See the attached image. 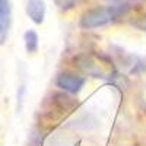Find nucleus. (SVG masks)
Wrapping results in <instances>:
<instances>
[{"label":"nucleus","mask_w":146,"mask_h":146,"mask_svg":"<svg viewBox=\"0 0 146 146\" xmlns=\"http://www.w3.org/2000/svg\"><path fill=\"white\" fill-rule=\"evenodd\" d=\"M129 12L127 5H107L88 9L80 18V27L85 29H94L98 27L108 25L117 19L123 18Z\"/></svg>","instance_id":"f257e3e1"},{"label":"nucleus","mask_w":146,"mask_h":146,"mask_svg":"<svg viewBox=\"0 0 146 146\" xmlns=\"http://www.w3.org/2000/svg\"><path fill=\"white\" fill-rule=\"evenodd\" d=\"M85 78L78 75V73L75 72H62L60 75L56 78V85L60 88V89H63L66 92H70V94H78L82 91L83 88V85H85Z\"/></svg>","instance_id":"f03ea898"},{"label":"nucleus","mask_w":146,"mask_h":146,"mask_svg":"<svg viewBox=\"0 0 146 146\" xmlns=\"http://www.w3.org/2000/svg\"><path fill=\"white\" fill-rule=\"evenodd\" d=\"M12 27V3L10 0H0V45L5 44Z\"/></svg>","instance_id":"7ed1b4c3"},{"label":"nucleus","mask_w":146,"mask_h":146,"mask_svg":"<svg viewBox=\"0 0 146 146\" xmlns=\"http://www.w3.org/2000/svg\"><path fill=\"white\" fill-rule=\"evenodd\" d=\"M25 12L28 18L36 23V25H41L45 19V12H47V6L44 0H28L27 2V7Z\"/></svg>","instance_id":"20e7f679"},{"label":"nucleus","mask_w":146,"mask_h":146,"mask_svg":"<svg viewBox=\"0 0 146 146\" xmlns=\"http://www.w3.org/2000/svg\"><path fill=\"white\" fill-rule=\"evenodd\" d=\"M38 34H36L34 29H28L25 34H23V42H25V50L28 54H34L38 51V47H40V42H38Z\"/></svg>","instance_id":"39448f33"},{"label":"nucleus","mask_w":146,"mask_h":146,"mask_svg":"<svg viewBox=\"0 0 146 146\" xmlns=\"http://www.w3.org/2000/svg\"><path fill=\"white\" fill-rule=\"evenodd\" d=\"M54 2L62 10H69L72 7H75L79 3V0H54Z\"/></svg>","instance_id":"423d86ee"},{"label":"nucleus","mask_w":146,"mask_h":146,"mask_svg":"<svg viewBox=\"0 0 146 146\" xmlns=\"http://www.w3.org/2000/svg\"><path fill=\"white\" fill-rule=\"evenodd\" d=\"M108 2H127V0H108Z\"/></svg>","instance_id":"0eeeda50"}]
</instances>
